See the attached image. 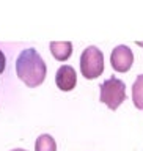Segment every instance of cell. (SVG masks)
Instances as JSON below:
<instances>
[{"mask_svg": "<svg viewBox=\"0 0 143 151\" xmlns=\"http://www.w3.org/2000/svg\"><path fill=\"white\" fill-rule=\"evenodd\" d=\"M132 102L139 110H143V74L137 76L132 85Z\"/></svg>", "mask_w": 143, "mask_h": 151, "instance_id": "cell-7", "label": "cell"}, {"mask_svg": "<svg viewBox=\"0 0 143 151\" xmlns=\"http://www.w3.org/2000/svg\"><path fill=\"white\" fill-rule=\"evenodd\" d=\"M55 83L61 91H71V90H74L75 83H77L75 69L71 65L60 66L58 71L55 73Z\"/></svg>", "mask_w": 143, "mask_h": 151, "instance_id": "cell-5", "label": "cell"}, {"mask_svg": "<svg viewBox=\"0 0 143 151\" xmlns=\"http://www.w3.org/2000/svg\"><path fill=\"white\" fill-rule=\"evenodd\" d=\"M5 66H6V58H5V54L0 50V74L5 71Z\"/></svg>", "mask_w": 143, "mask_h": 151, "instance_id": "cell-9", "label": "cell"}, {"mask_svg": "<svg viewBox=\"0 0 143 151\" xmlns=\"http://www.w3.org/2000/svg\"><path fill=\"white\" fill-rule=\"evenodd\" d=\"M50 52L55 60L66 61L73 55V42L71 41H52L50 42Z\"/></svg>", "mask_w": 143, "mask_h": 151, "instance_id": "cell-6", "label": "cell"}, {"mask_svg": "<svg viewBox=\"0 0 143 151\" xmlns=\"http://www.w3.org/2000/svg\"><path fill=\"white\" fill-rule=\"evenodd\" d=\"M99 90H101V98L99 99L110 110H116L126 101V85L121 79L115 77V76L104 80L99 85Z\"/></svg>", "mask_w": 143, "mask_h": 151, "instance_id": "cell-2", "label": "cell"}, {"mask_svg": "<svg viewBox=\"0 0 143 151\" xmlns=\"http://www.w3.org/2000/svg\"><path fill=\"white\" fill-rule=\"evenodd\" d=\"M110 63L116 73H127L132 68V63H134V54L127 46L120 44L112 50Z\"/></svg>", "mask_w": 143, "mask_h": 151, "instance_id": "cell-4", "label": "cell"}, {"mask_svg": "<svg viewBox=\"0 0 143 151\" xmlns=\"http://www.w3.org/2000/svg\"><path fill=\"white\" fill-rule=\"evenodd\" d=\"M11 151H27V150H24V148H14V150H11Z\"/></svg>", "mask_w": 143, "mask_h": 151, "instance_id": "cell-10", "label": "cell"}, {"mask_svg": "<svg viewBox=\"0 0 143 151\" xmlns=\"http://www.w3.org/2000/svg\"><path fill=\"white\" fill-rule=\"evenodd\" d=\"M35 151H57L55 139L52 135H49V134H41L36 139Z\"/></svg>", "mask_w": 143, "mask_h": 151, "instance_id": "cell-8", "label": "cell"}, {"mask_svg": "<svg viewBox=\"0 0 143 151\" xmlns=\"http://www.w3.org/2000/svg\"><path fill=\"white\" fill-rule=\"evenodd\" d=\"M16 73L27 87L36 88L44 82L47 66L35 47H28L24 49L16 58Z\"/></svg>", "mask_w": 143, "mask_h": 151, "instance_id": "cell-1", "label": "cell"}, {"mask_svg": "<svg viewBox=\"0 0 143 151\" xmlns=\"http://www.w3.org/2000/svg\"><path fill=\"white\" fill-rule=\"evenodd\" d=\"M80 73L85 79L91 80L104 73V54L96 46H88L80 55Z\"/></svg>", "mask_w": 143, "mask_h": 151, "instance_id": "cell-3", "label": "cell"}]
</instances>
